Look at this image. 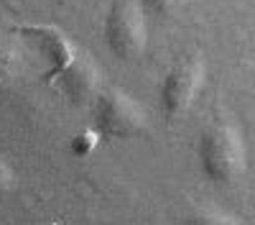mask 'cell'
<instances>
[{"instance_id": "obj_1", "label": "cell", "mask_w": 255, "mask_h": 225, "mask_svg": "<svg viewBox=\"0 0 255 225\" xmlns=\"http://www.w3.org/2000/svg\"><path fill=\"white\" fill-rule=\"evenodd\" d=\"M199 169L215 184H232L245 174L248 167V149L235 120L217 118L202 131L199 136Z\"/></svg>"}, {"instance_id": "obj_2", "label": "cell", "mask_w": 255, "mask_h": 225, "mask_svg": "<svg viewBox=\"0 0 255 225\" xmlns=\"http://www.w3.org/2000/svg\"><path fill=\"white\" fill-rule=\"evenodd\" d=\"M105 44L123 61L143 56L148 44V15L138 0H115L110 5L105 15Z\"/></svg>"}, {"instance_id": "obj_3", "label": "cell", "mask_w": 255, "mask_h": 225, "mask_svg": "<svg viewBox=\"0 0 255 225\" xmlns=\"http://www.w3.org/2000/svg\"><path fill=\"white\" fill-rule=\"evenodd\" d=\"M95 128L110 138H133L145 131V108L120 87H105L95 95Z\"/></svg>"}, {"instance_id": "obj_4", "label": "cell", "mask_w": 255, "mask_h": 225, "mask_svg": "<svg viewBox=\"0 0 255 225\" xmlns=\"http://www.w3.org/2000/svg\"><path fill=\"white\" fill-rule=\"evenodd\" d=\"M204 82H207V64L202 56L179 59L166 72L158 92L161 113L166 115V120H179L194 108L197 97L204 90Z\"/></svg>"}, {"instance_id": "obj_5", "label": "cell", "mask_w": 255, "mask_h": 225, "mask_svg": "<svg viewBox=\"0 0 255 225\" xmlns=\"http://www.w3.org/2000/svg\"><path fill=\"white\" fill-rule=\"evenodd\" d=\"M97 67L90 56H74L67 67H61V90L72 102H84L97 92Z\"/></svg>"}, {"instance_id": "obj_6", "label": "cell", "mask_w": 255, "mask_h": 225, "mask_svg": "<svg viewBox=\"0 0 255 225\" xmlns=\"http://www.w3.org/2000/svg\"><path fill=\"white\" fill-rule=\"evenodd\" d=\"M26 74V56L13 38L0 36V100L18 90Z\"/></svg>"}, {"instance_id": "obj_7", "label": "cell", "mask_w": 255, "mask_h": 225, "mask_svg": "<svg viewBox=\"0 0 255 225\" xmlns=\"http://www.w3.org/2000/svg\"><path fill=\"white\" fill-rule=\"evenodd\" d=\"M184 225H243V223L232 213H227L222 208H215V205H207V208L191 210L186 215Z\"/></svg>"}, {"instance_id": "obj_8", "label": "cell", "mask_w": 255, "mask_h": 225, "mask_svg": "<svg viewBox=\"0 0 255 225\" xmlns=\"http://www.w3.org/2000/svg\"><path fill=\"white\" fill-rule=\"evenodd\" d=\"M140 8L145 10L148 18H153V20H168V18H174L184 10L186 5V0H138Z\"/></svg>"}, {"instance_id": "obj_9", "label": "cell", "mask_w": 255, "mask_h": 225, "mask_svg": "<svg viewBox=\"0 0 255 225\" xmlns=\"http://www.w3.org/2000/svg\"><path fill=\"white\" fill-rule=\"evenodd\" d=\"M100 138H102V133H100L97 128L82 131V133H79V136H74V141H72V151H74L77 156H90V154L97 149Z\"/></svg>"}, {"instance_id": "obj_10", "label": "cell", "mask_w": 255, "mask_h": 225, "mask_svg": "<svg viewBox=\"0 0 255 225\" xmlns=\"http://www.w3.org/2000/svg\"><path fill=\"white\" fill-rule=\"evenodd\" d=\"M15 187V174L10 169V164L0 159V200H5Z\"/></svg>"}]
</instances>
